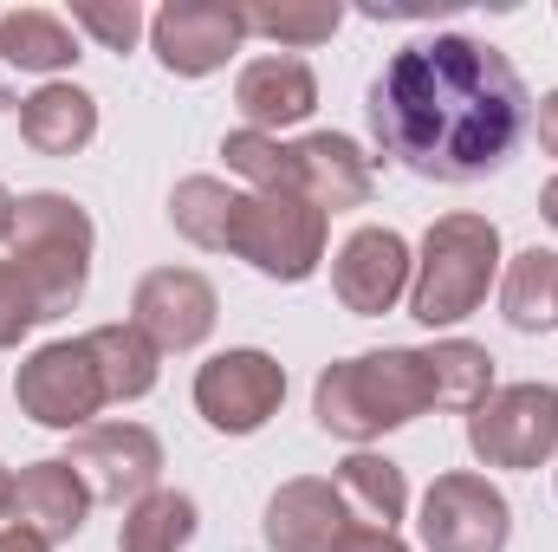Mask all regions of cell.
Segmentation results:
<instances>
[{"mask_svg":"<svg viewBox=\"0 0 558 552\" xmlns=\"http://www.w3.org/2000/svg\"><path fill=\"white\" fill-rule=\"evenodd\" d=\"M371 137L422 182H481L513 163L533 131V98L513 59L468 33L403 46L371 85Z\"/></svg>","mask_w":558,"mask_h":552,"instance_id":"6da1fadb","label":"cell"},{"mask_svg":"<svg viewBox=\"0 0 558 552\" xmlns=\"http://www.w3.org/2000/svg\"><path fill=\"white\" fill-rule=\"evenodd\" d=\"M228 169L247 176L254 189H274V195H299L312 202L318 215H344V208H364L377 195V176H371V156L338 131H312L299 143L260 137V131H234L221 143Z\"/></svg>","mask_w":558,"mask_h":552,"instance_id":"7a4b0ae2","label":"cell"},{"mask_svg":"<svg viewBox=\"0 0 558 552\" xmlns=\"http://www.w3.org/2000/svg\"><path fill=\"white\" fill-rule=\"evenodd\" d=\"M435 410L428 397V371H422V351H364V358H344V364H325L318 371V391H312V416L325 435L338 442H377L403 422Z\"/></svg>","mask_w":558,"mask_h":552,"instance_id":"3957f363","label":"cell"},{"mask_svg":"<svg viewBox=\"0 0 558 552\" xmlns=\"http://www.w3.org/2000/svg\"><path fill=\"white\" fill-rule=\"evenodd\" d=\"M92 248H98V228H92V215L72 195H59V189L20 195L13 235H7V261H13V274L26 279L39 319H65L85 299Z\"/></svg>","mask_w":558,"mask_h":552,"instance_id":"277c9868","label":"cell"},{"mask_svg":"<svg viewBox=\"0 0 558 552\" xmlns=\"http://www.w3.org/2000/svg\"><path fill=\"white\" fill-rule=\"evenodd\" d=\"M494 274H500V228L487 215H441L422 235L416 279H410V319L428 332L461 325L468 312H481Z\"/></svg>","mask_w":558,"mask_h":552,"instance_id":"5b68a950","label":"cell"},{"mask_svg":"<svg viewBox=\"0 0 558 552\" xmlns=\"http://www.w3.org/2000/svg\"><path fill=\"white\" fill-rule=\"evenodd\" d=\"M325 241H331V215H318V208L299 202V195L247 189V195L228 202V221H221V248H215V254H234V261H247L254 274L299 286V279L318 274Z\"/></svg>","mask_w":558,"mask_h":552,"instance_id":"8992f818","label":"cell"},{"mask_svg":"<svg viewBox=\"0 0 558 552\" xmlns=\"http://www.w3.org/2000/svg\"><path fill=\"white\" fill-rule=\"evenodd\" d=\"M468 448L487 468H546L558 455V391L553 384H494L468 416Z\"/></svg>","mask_w":558,"mask_h":552,"instance_id":"52a82bcc","label":"cell"},{"mask_svg":"<svg viewBox=\"0 0 558 552\" xmlns=\"http://www.w3.org/2000/svg\"><path fill=\"white\" fill-rule=\"evenodd\" d=\"M13 397H20V410L33 416L39 429H65V435L92 429V416L111 404L105 371H98V358H92L85 338H52V345H39V351L20 364V377H13Z\"/></svg>","mask_w":558,"mask_h":552,"instance_id":"ba28073f","label":"cell"},{"mask_svg":"<svg viewBox=\"0 0 558 552\" xmlns=\"http://www.w3.org/2000/svg\"><path fill=\"white\" fill-rule=\"evenodd\" d=\"M422 552H507L513 540V507L487 475H435L422 494V520H416Z\"/></svg>","mask_w":558,"mask_h":552,"instance_id":"9c48e42d","label":"cell"},{"mask_svg":"<svg viewBox=\"0 0 558 552\" xmlns=\"http://www.w3.org/2000/svg\"><path fill=\"white\" fill-rule=\"evenodd\" d=\"M286 404V364H279L274 351H254V345H241V351H215L202 371H195V410L208 429H221V435H254V429H267Z\"/></svg>","mask_w":558,"mask_h":552,"instance_id":"30bf717a","label":"cell"},{"mask_svg":"<svg viewBox=\"0 0 558 552\" xmlns=\"http://www.w3.org/2000/svg\"><path fill=\"white\" fill-rule=\"evenodd\" d=\"M149 46H156L162 72L208 79L247 46V26H241V7H228V0H169L149 20Z\"/></svg>","mask_w":558,"mask_h":552,"instance_id":"8fae6325","label":"cell"},{"mask_svg":"<svg viewBox=\"0 0 558 552\" xmlns=\"http://www.w3.org/2000/svg\"><path fill=\"white\" fill-rule=\"evenodd\" d=\"M65 461L85 475L92 501H118V507L156 494V481H162V442L143 422H92V429H78Z\"/></svg>","mask_w":558,"mask_h":552,"instance_id":"7c38bea8","label":"cell"},{"mask_svg":"<svg viewBox=\"0 0 558 552\" xmlns=\"http://www.w3.org/2000/svg\"><path fill=\"white\" fill-rule=\"evenodd\" d=\"M215 319H221V299H215L208 274H195V267H156L131 292V325L156 351H195V345H208Z\"/></svg>","mask_w":558,"mask_h":552,"instance_id":"4fadbf2b","label":"cell"},{"mask_svg":"<svg viewBox=\"0 0 558 552\" xmlns=\"http://www.w3.org/2000/svg\"><path fill=\"white\" fill-rule=\"evenodd\" d=\"M410 279H416V254L397 228H357L338 261H331V286H338V305L357 312V319H384L410 299Z\"/></svg>","mask_w":558,"mask_h":552,"instance_id":"5bb4252c","label":"cell"},{"mask_svg":"<svg viewBox=\"0 0 558 552\" xmlns=\"http://www.w3.org/2000/svg\"><path fill=\"white\" fill-rule=\"evenodd\" d=\"M351 527L357 520H351L338 481H318V475H299V481L274 488L267 520H260V533H267L274 552H338V540Z\"/></svg>","mask_w":558,"mask_h":552,"instance_id":"9a60e30c","label":"cell"},{"mask_svg":"<svg viewBox=\"0 0 558 552\" xmlns=\"http://www.w3.org/2000/svg\"><path fill=\"white\" fill-rule=\"evenodd\" d=\"M234 105H241L247 131L279 137L286 124H305V118H312V105H318V79H312V65H305L299 52H260V59L241 65V79H234Z\"/></svg>","mask_w":558,"mask_h":552,"instance_id":"2e32d148","label":"cell"},{"mask_svg":"<svg viewBox=\"0 0 558 552\" xmlns=\"http://www.w3.org/2000/svg\"><path fill=\"white\" fill-rule=\"evenodd\" d=\"M13 514H20V527H33L46 547H59V540H72V533L85 527L92 488H85V475H78L65 455H52V461L20 468V481H13Z\"/></svg>","mask_w":558,"mask_h":552,"instance_id":"e0dca14e","label":"cell"},{"mask_svg":"<svg viewBox=\"0 0 558 552\" xmlns=\"http://www.w3.org/2000/svg\"><path fill=\"white\" fill-rule=\"evenodd\" d=\"M20 137L33 143L39 156H78L85 143L98 137V98L85 85L46 79L33 98H20Z\"/></svg>","mask_w":558,"mask_h":552,"instance_id":"ac0fdd59","label":"cell"},{"mask_svg":"<svg viewBox=\"0 0 558 552\" xmlns=\"http://www.w3.org/2000/svg\"><path fill=\"white\" fill-rule=\"evenodd\" d=\"M422 371H428L435 410L474 416L494 397V351L474 345V338H435V345H422Z\"/></svg>","mask_w":558,"mask_h":552,"instance_id":"d6986e66","label":"cell"},{"mask_svg":"<svg viewBox=\"0 0 558 552\" xmlns=\"http://www.w3.org/2000/svg\"><path fill=\"white\" fill-rule=\"evenodd\" d=\"M338 494H344V507H351L357 527L397 533V520L410 514V481H403V468H397L390 455H371V448H357L351 461H338Z\"/></svg>","mask_w":558,"mask_h":552,"instance_id":"ffe728a7","label":"cell"},{"mask_svg":"<svg viewBox=\"0 0 558 552\" xmlns=\"http://www.w3.org/2000/svg\"><path fill=\"white\" fill-rule=\"evenodd\" d=\"M0 59L13 72H46L52 79V72L78 65V33L46 7H13V13H0Z\"/></svg>","mask_w":558,"mask_h":552,"instance_id":"44dd1931","label":"cell"},{"mask_svg":"<svg viewBox=\"0 0 558 552\" xmlns=\"http://www.w3.org/2000/svg\"><path fill=\"white\" fill-rule=\"evenodd\" d=\"M85 345H92V358H98V371H105L111 404H137V397L156 391L162 351L143 338L137 325H92V332H85Z\"/></svg>","mask_w":558,"mask_h":552,"instance_id":"7402d4cb","label":"cell"},{"mask_svg":"<svg viewBox=\"0 0 558 552\" xmlns=\"http://www.w3.org/2000/svg\"><path fill=\"white\" fill-rule=\"evenodd\" d=\"M500 312H507L513 332H553L558 325V254L553 248L513 254V267L500 279Z\"/></svg>","mask_w":558,"mask_h":552,"instance_id":"603a6c76","label":"cell"},{"mask_svg":"<svg viewBox=\"0 0 558 552\" xmlns=\"http://www.w3.org/2000/svg\"><path fill=\"white\" fill-rule=\"evenodd\" d=\"M195 527H202L195 501L175 488H156V494L131 501V514L118 527V552H182L195 540Z\"/></svg>","mask_w":558,"mask_h":552,"instance_id":"cb8c5ba5","label":"cell"},{"mask_svg":"<svg viewBox=\"0 0 558 552\" xmlns=\"http://www.w3.org/2000/svg\"><path fill=\"white\" fill-rule=\"evenodd\" d=\"M338 20H344V7H331V0H254V7H241V26L247 33H260V39H274L286 52H312V46H325L331 33H338Z\"/></svg>","mask_w":558,"mask_h":552,"instance_id":"d4e9b609","label":"cell"},{"mask_svg":"<svg viewBox=\"0 0 558 552\" xmlns=\"http://www.w3.org/2000/svg\"><path fill=\"white\" fill-rule=\"evenodd\" d=\"M72 33H92L105 52H131L143 33V7L137 0H78L72 7Z\"/></svg>","mask_w":558,"mask_h":552,"instance_id":"484cf974","label":"cell"},{"mask_svg":"<svg viewBox=\"0 0 558 552\" xmlns=\"http://www.w3.org/2000/svg\"><path fill=\"white\" fill-rule=\"evenodd\" d=\"M33 325H46V319H39V305L26 292V279L13 274V261H0V351H13Z\"/></svg>","mask_w":558,"mask_h":552,"instance_id":"4316f807","label":"cell"},{"mask_svg":"<svg viewBox=\"0 0 558 552\" xmlns=\"http://www.w3.org/2000/svg\"><path fill=\"white\" fill-rule=\"evenodd\" d=\"M338 552H410L397 533H384V527H351L344 540H338Z\"/></svg>","mask_w":558,"mask_h":552,"instance_id":"83f0119b","label":"cell"},{"mask_svg":"<svg viewBox=\"0 0 558 552\" xmlns=\"http://www.w3.org/2000/svg\"><path fill=\"white\" fill-rule=\"evenodd\" d=\"M533 131H539V149H546V156H558V92H546V98H539Z\"/></svg>","mask_w":558,"mask_h":552,"instance_id":"f1b7e54d","label":"cell"},{"mask_svg":"<svg viewBox=\"0 0 558 552\" xmlns=\"http://www.w3.org/2000/svg\"><path fill=\"white\" fill-rule=\"evenodd\" d=\"M0 552H52V547H46L33 527H20V520H13V527H0Z\"/></svg>","mask_w":558,"mask_h":552,"instance_id":"f546056e","label":"cell"},{"mask_svg":"<svg viewBox=\"0 0 558 552\" xmlns=\"http://www.w3.org/2000/svg\"><path fill=\"white\" fill-rule=\"evenodd\" d=\"M539 215H546V221L558 228V176L546 182V189H539Z\"/></svg>","mask_w":558,"mask_h":552,"instance_id":"4dcf8cb0","label":"cell"},{"mask_svg":"<svg viewBox=\"0 0 558 552\" xmlns=\"http://www.w3.org/2000/svg\"><path fill=\"white\" fill-rule=\"evenodd\" d=\"M13 208H20V202H13V195H7V182H0V241L13 235Z\"/></svg>","mask_w":558,"mask_h":552,"instance_id":"1f68e13d","label":"cell"},{"mask_svg":"<svg viewBox=\"0 0 558 552\" xmlns=\"http://www.w3.org/2000/svg\"><path fill=\"white\" fill-rule=\"evenodd\" d=\"M13 514V475H7V461H0V520Z\"/></svg>","mask_w":558,"mask_h":552,"instance_id":"d6a6232c","label":"cell"}]
</instances>
